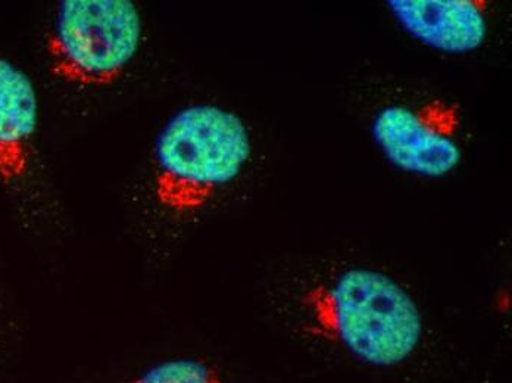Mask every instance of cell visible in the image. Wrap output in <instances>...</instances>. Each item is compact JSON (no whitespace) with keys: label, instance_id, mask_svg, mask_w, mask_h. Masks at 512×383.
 Segmentation results:
<instances>
[{"label":"cell","instance_id":"5","mask_svg":"<svg viewBox=\"0 0 512 383\" xmlns=\"http://www.w3.org/2000/svg\"><path fill=\"white\" fill-rule=\"evenodd\" d=\"M386 5L404 31L435 51L470 54L485 43L486 17L471 0H389Z\"/></svg>","mask_w":512,"mask_h":383},{"label":"cell","instance_id":"3","mask_svg":"<svg viewBox=\"0 0 512 383\" xmlns=\"http://www.w3.org/2000/svg\"><path fill=\"white\" fill-rule=\"evenodd\" d=\"M142 37L130 0H64L46 37L49 71L76 89H108L123 79Z\"/></svg>","mask_w":512,"mask_h":383},{"label":"cell","instance_id":"4","mask_svg":"<svg viewBox=\"0 0 512 383\" xmlns=\"http://www.w3.org/2000/svg\"><path fill=\"white\" fill-rule=\"evenodd\" d=\"M371 135L384 158L405 173L442 179L461 163V148L452 136L408 107L392 105L380 111Z\"/></svg>","mask_w":512,"mask_h":383},{"label":"cell","instance_id":"6","mask_svg":"<svg viewBox=\"0 0 512 383\" xmlns=\"http://www.w3.org/2000/svg\"><path fill=\"white\" fill-rule=\"evenodd\" d=\"M39 101L30 77L0 58V183L21 182L30 170Z\"/></svg>","mask_w":512,"mask_h":383},{"label":"cell","instance_id":"2","mask_svg":"<svg viewBox=\"0 0 512 383\" xmlns=\"http://www.w3.org/2000/svg\"><path fill=\"white\" fill-rule=\"evenodd\" d=\"M315 319L359 360L379 367L404 363L420 344L423 319L417 304L392 277L351 269L314 300Z\"/></svg>","mask_w":512,"mask_h":383},{"label":"cell","instance_id":"7","mask_svg":"<svg viewBox=\"0 0 512 383\" xmlns=\"http://www.w3.org/2000/svg\"><path fill=\"white\" fill-rule=\"evenodd\" d=\"M130 383H227L215 367L196 358H171L154 366Z\"/></svg>","mask_w":512,"mask_h":383},{"label":"cell","instance_id":"1","mask_svg":"<svg viewBox=\"0 0 512 383\" xmlns=\"http://www.w3.org/2000/svg\"><path fill=\"white\" fill-rule=\"evenodd\" d=\"M251 154V136L239 115L217 105L184 108L156 140V204L173 216L198 213L242 174Z\"/></svg>","mask_w":512,"mask_h":383}]
</instances>
